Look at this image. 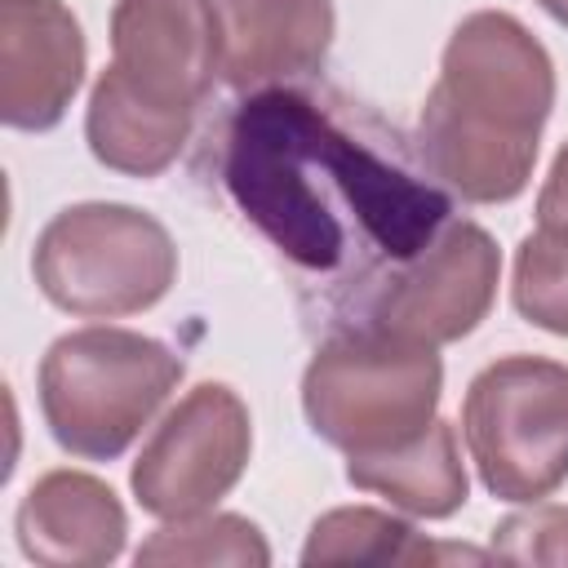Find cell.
Wrapping results in <instances>:
<instances>
[{
	"label": "cell",
	"mask_w": 568,
	"mask_h": 568,
	"mask_svg": "<svg viewBox=\"0 0 568 568\" xmlns=\"http://www.w3.org/2000/svg\"><path fill=\"white\" fill-rule=\"evenodd\" d=\"M537 226L550 231V235H564L568 240V142L559 146L546 182H541V195H537Z\"/></svg>",
	"instance_id": "d6986e66"
},
{
	"label": "cell",
	"mask_w": 568,
	"mask_h": 568,
	"mask_svg": "<svg viewBox=\"0 0 568 568\" xmlns=\"http://www.w3.org/2000/svg\"><path fill=\"white\" fill-rule=\"evenodd\" d=\"M462 435L484 488L501 501H546L568 479V364L501 355L462 404Z\"/></svg>",
	"instance_id": "8992f818"
},
{
	"label": "cell",
	"mask_w": 568,
	"mask_h": 568,
	"mask_svg": "<svg viewBox=\"0 0 568 568\" xmlns=\"http://www.w3.org/2000/svg\"><path fill=\"white\" fill-rule=\"evenodd\" d=\"M515 311L555 333L568 337V240L550 231H532L515 248V280H510Z\"/></svg>",
	"instance_id": "e0dca14e"
},
{
	"label": "cell",
	"mask_w": 568,
	"mask_h": 568,
	"mask_svg": "<svg viewBox=\"0 0 568 568\" xmlns=\"http://www.w3.org/2000/svg\"><path fill=\"white\" fill-rule=\"evenodd\" d=\"M222 182L240 213L311 275L359 271L386 284L453 213L435 182L373 151L297 89L240 102L226 124Z\"/></svg>",
	"instance_id": "6da1fadb"
},
{
	"label": "cell",
	"mask_w": 568,
	"mask_h": 568,
	"mask_svg": "<svg viewBox=\"0 0 568 568\" xmlns=\"http://www.w3.org/2000/svg\"><path fill=\"white\" fill-rule=\"evenodd\" d=\"M40 293L84 320L151 311L178 280V248L164 222L133 204H71L44 222L31 253Z\"/></svg>",
	"instance_id": "5b68a950"
},
{
	"label": "cell",
	"mask_w": 568,
	"mask_h": 568,
	"mask_svg": "<svg viewBox=\"0 0 568 568\" xmlns=\"http://www.w3.org/2000/svg\"><path fill=\"white\" fill-rule=\"evenodd\" d=\"M346 479L364 493L386 497L390 506L417 515V519H448L466 506V466L457 453V430L448 422H430L417 439L346 457Z\"/></svg>",
	"instance_id": "5bb4252c"
},
{
	"label": "cell",
	"mask_w": 568,
	"mask_h": 568,
	"mask_svg": "<svg viewBox=\"0 0 568 568\" xmlns=\"http://www.w3.org/2000/svg\"><path fill=\"white\" fill-rule=\"evenodd\" d=\"M493 555L515 564H568V510L532 501V510L501 519L493 528Z\"/></svg>",
	"instance_id": "ac0fdd59"
},
{
	"label": "cell",
	"mask_w": 568,
	"mask_h": 568,
	"mask_svg": "<svg viewBox=\"0 0 568 568\" xmlns=\"http://www.w3.org/2000/svg\"><path fill=\"white\" fill-rule=\"evenodd\" d=\"M444 359L435 346L359 324L333 333L302 373V413L311 430L346 457L386 453L417 439L439 408Z\"/></svg>",
	"instance_id": "3957f363"
},
{
	"label": "cell",
	"mask_w": 568,
	"mask_h": 568,
	"mask_svg": "<svg viewBox=\"0 0 568 568\" xmlns=\"http://www.w3.org/2000/svg\"><path fill=\"white\" fill-rule=\"evenodd\" d=\"M138 564H231V568H266L271 564V546L262 537V528L244 515H186V519H169L164 528H155L138 555Z\"/></svg>",
	"instance_id": "2e32d148"
},
{
	"label": "cell",
	"mask_w": 568,
	"mask_h": 568,
	"mask_svg": "<svg viewBox=\"0 0 568 568\" xmlns=\"http://www.w3.org/2000/svg\"><path fill=\"white\" fill-rule=\"evenodd\" d=\"M537 4H541L555 22H564V27H568V0H537Z\"/></svg>",
	"instance_id": "ffe728a7"
},
{
	"label": "cell",
	"mask_w": 568,
	"mask_h": 568,
	"mask_svg": "<svg viewBox=\"0 0 568 568\" xmlns=\"http://www.w3.org/2000/svg\"><path fill=\"white\" fill-rule=\"evenodd\" d=\"M182 382V355L133 328L62 333L40 359V413L58 448L84 462L120 457Z\"/></svg>",
	"instance_id": "277c9868"
},
{
	"label": "cell",
	"mask_w": 568,
	"mask_h": 568,
	"mask_svg": "<svg viewBox=\"0 0 568 568\" xmlns=\"http://www.w3.org/2000/svg\"><path fill=\"white\" fill-rule=\"evenodd\" d=\"M191 124H195L191 111H173V106H160V102L133 93L106 67L89 93L84 142L98 164L129 173V178H155L182 155Z\"/></svg>",
	"instance_id": "4fadbf2b"
},
{
	"label": "cell",
	"mask_w": 568,
	"mask_h": 568,
	"mask_svg": "<svg viewBox=\"0 0 568 568\" xmlns=\"http://www.w3.org/2000/svg\"><path fill=\"white\" fill-rule=\"evenodd\" d=\"M222 71L231 89L315 75L333 44V0H222Z\"/></svg>",
	"instance_id": "7c38bea8"
},
{
	"label": "cell",
	"mask_w": 568,
	"mask_h": 568,
	"mask_svg": "<svg viewBox=\"0 0 568 568\" xmlns=\"http://www.w3.org/2000/svg\"><path fill=\"white\" fill-rule=\"evenodd\" d=\"M84 31L62 0H0V120L53 129L84 80Z\"/></svg>",
	"instance_id": "30bf717a"
},
{
	"label": "cell",
	"mask_w": 568,
	"mask_h": 568,
	"mask_svg": "<svg viewBox=\"0 0 568 568\" xmlns=\"http://www.w3.org/2000/svg\"><path fill=\"white\" fill-rule=\"evenodd\" d=\"M13 532L31 564L102 568L124 550L129 515L106 479L89 470H49L18 501Z\"/></svg>",
	"instance_id": "8fae6325"
},
{
	"label": "cell",
	"mask_w": 568,
	"mask_h": 568,
	"mask_svg": "<svg viewBox=\"0 0 568 568\" xmlns=\"http://www.w3.org/2000/svg\"><path fill=\"white\" fill-rule=\"evenodd\" d=\"M497 275L501 253L493 235L479 222L448 217L439 235L373 293L368 320L426 346L462 342L488 320Z\"/></svg>",
	"instance_id": "ba28073f"
},
{
	"label": "cell",
	"mask_w": 568,
	"mask_h": 568,
	"mask_svg": "<svg viewBox=\"0 0 568 568\" xmlns=\"http://www.w3.org/2000/svg\"><path fill=\"white\" fill-rule=\"evenodd\" d=\"M222 67V18L213 0H115L111 71L142 98L191 111Z\"/></svg>",
	"instance_id": "9c48e42d"
},
{
	"label": "cell",
	"mask_w": 568,
	"mask_h": 568,
	"mask_svg": "<svg viewBox=\"0 0 568 568\" xmlns=\"http://www.w3.org/2000/svg\"><path fill=\"white\" fill-rule=\"evenodd\" d=\"M253 453V422L244 399L222 382L186 390L142 444L129 488L155 519H186L213 510L244 475Z\"/></svg>",
	"instance_id": "52a82bcc"
},
{
	"label": "cell",
	"mask_w": 568,
	"mask_h": 568,
	"mask_svg": "<svg viewBox=\"0 0 568 568\" xmlns=\"http://www.w3.org/2000/svg\"><path fill=\"white\" fill-rule=\"evenodd\" d=\"M550 111L555 62L546 44L515 13L479 9L444 44L439 80L417 120V155L453 195L506 204L532 178Z\"/></svg>",
	"instance_id": "7a4b0ae2"
},
{
	"label": "cell",
	"mask_w": 568,
	"mask_h": 568,
	"mask_svg": "<svg viewBox=\"0 0 568 568\" xmlns=\"http://www.w3.org/2000/svg\"><path fill=\"white\" fill-rule=\"evenodd\" d=\"M439 559H484V550L435 546L408 519L373 506H337L320 515L306 532L302 564H439Z\"/></svg>",
	"instance_id": "9a60e30c"
}]
</instances>
